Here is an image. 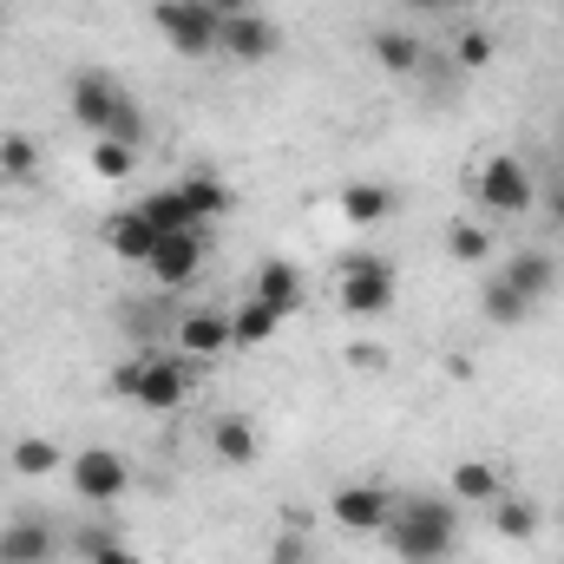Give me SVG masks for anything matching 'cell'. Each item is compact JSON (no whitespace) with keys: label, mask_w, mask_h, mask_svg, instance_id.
Segmentation results:
<instances>
[{"label":"cell","mask_w":564,"mask_h":564,"mask_svg":"<svg viewBox=\"0 0 564 564\" xmlns=\"http://www.w3.org/2000/svg\"><path fill=\"white\" fill-rule=\"evenodd\" d=\"M381 539L401 564H446L459 552V506L446 492H401Z\"/></svg>","instance_id":"cell-1"},{"label":"cell","mask_w":564,"mask_h":564,"mask_svg":"<svg viewBox=\"0 0 564 564\" xmlns=\"http://www.w3.org/2000/svg\"><path fill=\"white\" fill-rule=\"evenodd\" d=\"M394 289H401V270H394V257H381V250H348V257L335 263V302H341V315H355V322L388 315V308H394Z\"/></svg>","instance_id":"cell-2"},{"label":"cell","mask_w":564,"mask_h":564,"mask_svg":"<svg viewBox=\"0 0 564 564\" xmlns=\"http://www.w3.org/2000/svg\"><path fill=\"white\" fill-rule=\"evenodd\" d=\"M473 197H479L486 217H525V210L539 204V177L525 171V158L492 151V158L473 171Z\"/></svg>","instance_id":"cell-3"},{"label":"cell","mask_w":564,"mask_h":564,"mask_svg":"<svg viewBox=\"0 0 564 564\" xmlns=\"http://www.w3.org/2000/svg\"><path fill=\"white\" fill-rule=\"evenodd\" d=\"M151 26L184 59H210L217 53V33H224V20L210 13V0H151Z\"/></svg>","instance_id":"cell-4"},{"label":"cell","mask_w":564,"mask_h":564,"mask_svg":"<svg viewBox=\"0 0 564 564\" xmlns=\"http://www.w3.org/2000/svg\"><path fill=\"white\" fill-rule=\"evenodd\" d=\"M66 486H73V499H86V506H119V499L132 492V459L112 453V446H79V453L66 459Z\"/></svg>","instance_id":"cell-5"},{"label":"cell","mask_w":564,"mask_h":564,"mask_svg":"<svg viewBox=\"0 0 564 564\" xmlns=\"http://www.w3.org/2000/svg\"><path fill=\"white\" fill-rule=\"evenodd\" d=\"M394 499H401V492H394L388 479H348V486H335V499H328V519H335L341 532L381 539V525H388Z\"/></svg>","instance_id":"cell-6"},{"label":"cell","mask_w":564,"mask_h":564,"mask_svg":"<svg viewBox=\"0 0 564 564\" xmlns=\"http://www.w3.org/2000/svg\"><path fill=\"white\" fill-rule=\"evenodd\" d=\"M197 368L204 361H191V355H144V381H139V408H151V414H177L191 394H197Z\"/></svg>","instance_id":"cell-7"},{"label":"cell","mask_w":564,"mask_h":564,"mask_svg":"<svg viewBox=\"0 0 564 564\" xmlns=\"http://www.w3.org/2000/svg\"><path fill=\"white\" fill-rule=\"evenodd\" d=\"M119 99H126V86H119L106 66H86V73H73V86H66V112H73V126H79V132H93V139H106V132H112Z\"/></svg>","instance_id":"cell-8"},{"label":"cell","mask_w":564,"mask_h":564,"mask_svg":"<svg viewBox=\"0 0 564 564\" xmlns=\"http://www.w3.org/2000/svg\"><path fill=\"white\" fill-rule=\"evenodd\" d=\"M276 53H282V26L263 13V7H250V13H237V20H224V33H217V59L263 66V59H276Z\"/></svg>","instance_id":"cell-9"},{"label":"cell","mask_w":564,"mask_h":564,"mask_svg":"<svg viewBox=\"0 0 564 564\" xmlns=\"http://www.w3.org/2000/svg\"><path fill=\"white\" fill-rule=\"evenodd\" d=\"M171 341H177V355H191V361L230 355V308H191V315H177V322H171Z\"/></svg>","instance_id":"cell-10"},{"label":"cell","mask_w":564,"mask_h":564,"mask_svg":"<svg viewBox=\"0 0 564 564\" xmlns=\"http://www.w3.org/2000/svg\"><path fill=\"white\" fill-rule=\"evenodd\" d=\"M59 558V532L40 512H20L0 525V564H53Z\"/></svg>","instance_id":"cell-11"},{"label":"cell","mask_w":564,"mask_h":564,"mask_svg":"<svg viewBox=\"0 0 564 564\" xmlns=\"http://www.w3.org/2000/svg\"><path fill=\"white\" fill-rule=\"evenodd\" d=\"M204 243L210 237H158V250H151V282L158 289H191L197 282V270H204Z\"/></svg>","instance_id":"cell-12"},{"label":"cell","mask_w":564,"mask_h":564,"mask_svg":"<svg viewBox=\"0 0 564 564\" xmlns=\"http://www.w3.org/2000/svg\"><path fill=\"white\" fill-rule=\"evenodd\" d=\"M139 210H144V224L158 230V237H210V224L184 204V191L171 184V191H151V197H139Z\"/></svg>","instance_id":"cell-13"},{"label":"cell","mask_w":564,"mask_h":564,"mask_svg":"<svg viewBox=\"0 0 564 564\" xmlns=\"http://www.w3.org/2000/svg\"><path fill=\"white\" fill-rule=\"evenodd\" d=\"M250 295H257V302H270L282 322H289V315L302 308V295H308V289H302V270H295V263L263 257V263H257V276H250Z\"/></svg>","instance_id":"cell-14"},{"label":"cell","mask_w":564,"mask_h":564,"mask_svg":"<svg viewBox=\"0 0 564 564\" xmlns=\"http://www.w3.org/2000/svg\"><path fill=\"white\" fill-rule=\"evenodd\" d=\"M106 250H112L119 263H139V270L151 263V250H158V230L144 224L139 204H132V210H112V217H106Z\"/></svg>","instance_id":"cell-15"},{"label":"cell","mask_w":564,"mask_h":564,"mask_svg":"<svg viewBox=\"0 0 564 564\" xmlns=\"http://www.w3.org/2000/svg\"><path fill=\"white\" fill-rule=\"evenodd\" d=\"M506 492V473L492 466V459H459L453 473H446V499L453 506H492Z\"/></svg>","instance_id":"cell-16"},{"label":"cell","mask_w":564,"mask_h":564,"mask_svg":"<svg viewBox=\"0 0 564 564\" xmlns=\"http://www.w3.org/2000/svg\"><path fill=\"white\" fill-rule=\"evenodd\" d=\"M368 53H375V66H381V73H394V79H414V73L426 66V46L408 33V26H375Z\"/></svg>","instance_id":"cell-17"},{"label":"cell","mask_w":564,"mask_h":564,"mask_svg":"<svg viewBox=\"0 0 564 564\" xmlns=\"http://www.w3.org/2000/svg\"><path fill=\"white\" fill-rule=\"evenodd\" d=\"M499 276L512 282V289H519V295H532V302H539V295H552V289H558V257H552V250H539V243H532V250H512V257H506V270H499Z\"/></svg>","instance_id":"cell-18"},{"label":"cell","mask_w":564,"mask_h":564,"mask_svg":"<svg viewBox=\"0 0 564 564\" xmlns=\"http://www.w3.org/2000/svg\"><path fill=\"white\" fill-rule=\"evenodd\" d=\"M276 335H282V315L270 302L243 295V302L230 308V348H263V341H276Z\"/></svg>","instance_id":"cell-19"},{"label":"cell","mask_w":564,"mask_h":564,"mask_svg":"<svg viewBox=\"0 0 564 564\" xmlns=\"http://www.w3.org/2000/svg\"><path fill=\"white\" fill-rule=\"evenodd\" d=\"M177 191H184V204H191L204 224H224V217L237 210L230 184H224V177H210V171H184V177H177Z\"/></svg>","instance_id":"cell-20"},{"label":"cell","mask_w":564,"mask_h":564,"mask_svg":"<svg viewBox=\"0 0 564 564\" xmlns=\"http://www.w3.org/2000/svg\"><path fill=\"white\" fill-rule=\"evenodd\" d=\"M335 204H341V217H348L355 230H368V224H388V217L401 210V197H394L388 184H348Z\"/></svg>","instance_id":"cell-21"},{"label":"cell","mask_w":564,"mask_h":564,"mask_svg":"<svg viewBox=\"0 0 564 564\" xmlns=\"http://www.w3.org/2000/svg\"><path fill=\"white\" fill-rule=\"evenodd\" d=\"M486 519H492V532H499L506 545H532V539H539V506L519 499V492H499V499L486 506Z\"/></svg>","instance_id":"cell-22"},{"label":"cell","mask_w":564,"mask_h":564,"mask_svg":"<svg viewBox=\"0 0 564 564\" xmlns=\"http://www.w3.org/2000/svg\"><path fill=\"white\" fill-rule=\"evenodd\" d=\"M210 453H217L224 466H250V459L263 453V440H257V421H243V414H224V421L210 426Z\"/></svg>","instance_id":"cell-23"},{"label":"cell","mask_w":564,"mask_h":564,"mask_svg":"<svg viewBox=\"0 0 564 564\" xmlns=\"http://www.w3.org/2000/svg\"><path fill=\"white\" fill-rule=\"evenodd\" d=\"M532 308H539V302H532V295H519V289L499 276V270H492V282L479 289V315H486L492 328H519V322H525Z\"/></svg>","instance_id":"cell-24"},{"label":"cell","mask_w":564,"mask_h":564,"mask_svg":"<svg viewBox=\"0 0 564 564\" xmlns=\"http://www.w3.org/2000/svg\"><path fill=\"white\" fill-rule=\"evenodd\" d=\"M446 257L466 263V270L492 263V224H479V217H453V224H446Z\"/></svg>","instance_id":"cell-25"},{"label":"cell","mask_w":564,"mask_h":564,"mask_svg":"<svg viewBox=\"0 0 564 564\" xmlns=\"http://www.w3.org/2000/svg\"><path fill=\"white\" fill-rule=\"evenodd\" d=\"M7 466H13L20 479H46V473H59L66 459H59V446H53L46 433H20V440L7 446Z\"/></svg>","instance_id":"cell-26"},{"label":"cell","mask_w":564,"mask_h":564,"mask_svg":"<svg viewBox=\"0 0 564 564\" xmlns=\"http://www.w3.org/2000/svg\"><path fill=\"white\" fill-rule=\"evenodd\" d=\"M0 177H7V184H33V177H40V144L20 139V132H7V139H0Z\"/></svg>","instance_id":"cell-27"},{"label":"cell","mask_w":564,"mask_h":564,"mask_svg":"<svg viewBox=\"0 0 564 564\" xmlns=\"http://www.w3.org/2000/svg\"><path fill=\"white\" fill-rule=\"evenodd\" d=\"M93 171H99V177H119V184H126V177L139 171V144L99 139V144H93Z\"/></svg>","instance_id":"cell-28"},{"label":"cell","mask_w":564,"mask_h":564,"mask_svg":"<svg viewBox=\"0 0 564 564\" xmlns=\"http://www.w3.org/2000/svg\"><path fill=\"white\" fill-rule=\"evenodd\" d=\"M486 59H492V33H486V26H466V33H459V66L473 73V66H486Z\"/></svg>","instance_id":"cell-29"},{"label":"cell","mask_w":564,"mask_h":564,"mask_svg":"<svg viewBox=\"0 0 564 564\" xmlns=\"http://www.w3.org/2000/svg\"><path fill=\"white\" fill-rule=\"evenodd\" d=\"M139 381H144V355H139V361H119V368L106 375V388H112L119 401H132V394H139Z\"/></svg>","instance_id":"cell-30"},{"label":"cell","mask_w":564,"mask_h":564,"mask_svg":"<svg viewBox=\"0 0 564 564\" xmlns=\"http://www.w3.org/2000/svg\"><path fill=\"white\" fill-rule=\"evenodd\" d=\"M270 564H308V539H295V532H282L276 545H270Z\"/></svg>","instance_id":"cell-31"},{"label":"cell","mask_w":564,"mask_h":564,"mask_svg":"<svg viewBox=\"0 0 564 564\" xmlns=\"http://www.w3.org/2000/svg\"><path fill=\"white\" fill-rule=\"evenodd\" d=\"M86 564H139V552H132L126 539H106V545H99V552H93Z\"/></svg>","instance_id":"cell-32"},{"label":"cell","mask_w":564,"mask_h":564,"mask_svg":"<svg viewBox=\"0 0 564 564\" xmlns=\"http://www.w3.org/2000/svg\"><path fill=\"white\" fill-rule=\"evenodd\" d=\"M545 217L564 230V177H552V184H545Z\"/></svg>","instance_id":"cell-33"},{"label":"cell","mask_w":564,"mask_h":564,"mask_svg":"<svg viewBox=\"0 0 564 564\" xmlns=\"http://www.w3.org/2000/svg\"><path fill=\"white\" fill-rule=\"evenodd\" d=\"M250 7H257V0H210L217 20H237V13H250Z\"/></svg>","instance_id":"cell-34"},{"label":"cell","mask_w":564,"mask_h":564,"mask_svg":"<svg viewBox=\"0 0 564 564\" xmlns=\"http://www.w3.org/2000/svg\"><path fill=\"white\" fill-rule=\"evenodd\" d=\"M401 7H414V13H446L453 0H401Z\"/></svg>","instance_id":"cell-35"}]
</instances>
